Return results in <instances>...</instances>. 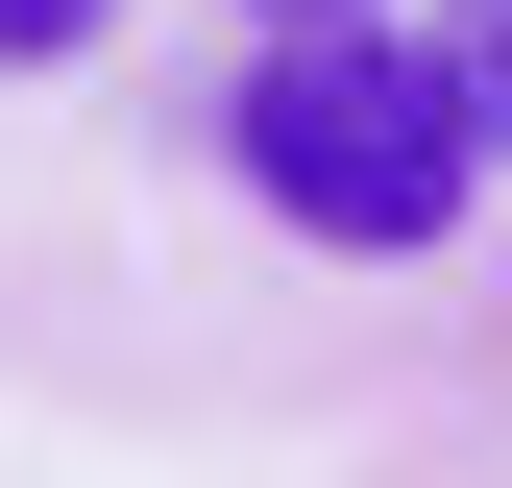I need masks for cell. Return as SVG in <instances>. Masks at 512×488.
I'll list each match as a JSON object with an SVG mask.
<instances>
[{
    "instance_id": "1",
    "label": "cell",
    "mask_w": 512,
    "mask_h": 488,
    "mask_svg": "<svg viewBox=\"0 0 512 488\" xmlns=\"http://www.w3.org/2000/svg\"><path fill=\"white\" fill-rule=\"evenodd\" d=\"M464 171H488V122H464V49L439 25H269V74H244V196H269L293 244H439L464 220Z\"/></svg>"
},
{
    "instance_id": "2",
    "label": "cell",
    "mask_w": 512,
    "mask_h": 488,
    "mask_svg": "<svg viewBox=\"0 0 512 488\" xmlns=\"http://www.w3.org/2000/svg\"><path fill=\"white\" fill-rule=\"evenodd\" d=\"M439 49H464V122L512 147V0H464V25H439Z\"/></svg>"
},
{
    "instance_id": "3",
    "label": "cell",
    "mask_w": 512,
    "mask_h": 488,
    "mask_svg": "<svg viewBox=\"0 0 512 488\" xmlns=\"http://www.w3.org/2000/svg\"><path fill=\"white\" fill-rule=\"evenodd\" d=\"M98 49V0H0V74H74Z\"/></svg>"
},
{
    "instance_id": "4",
    "label": "cell",
    "mask_w": 512,
    "mask_h": 488,
    "mask_svg": "<svg viewBox=\"0 0 512 488\" xmlns=\"http://www.w3.org/2000/svg\"><path fill=\"white\" fill-rule=\"evenodd\" d=\"M244 25H391V0H244Z\"/></svg>"
}]
</instances>
